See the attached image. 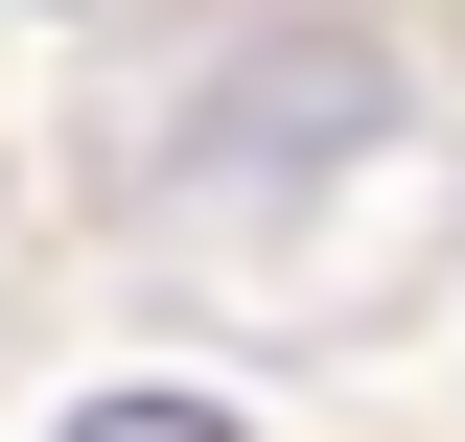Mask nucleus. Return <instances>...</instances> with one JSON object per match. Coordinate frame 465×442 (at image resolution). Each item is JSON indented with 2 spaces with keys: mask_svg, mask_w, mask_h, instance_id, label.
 Here are the masks:
<instances>
[{
  "mask_svg": "<svg viewBox=\"0 0 465 442\" xmlns=\"http://www.w3.org/2000/svg\"><path fill=\"white\" fill-rule=\"evenodd\" d=\"M70 442H232V419H210V396H94Z\"/></svg>",
  "mask_w": 465,
  "mask_h": 442,
  "instance_id": "obj_1",
  "label": "nucleus"
}]
</instances>
